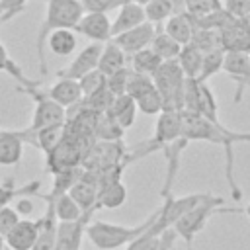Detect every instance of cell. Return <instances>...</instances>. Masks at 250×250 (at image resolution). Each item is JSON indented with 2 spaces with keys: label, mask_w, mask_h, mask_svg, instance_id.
<instances>
[{
  "label": "cell",
  "mask_w": 250,
  "mask_h": 250,
  "mask_svg": "<svg viewBox=\"0 0 250 250\" xmlns=\"http://www.w3.org/2000/svg\"><path fill=\"white\" fill-rule=\"evenodd\" d=\"M131 2H137V0H115L117 8H119V6H123V4H131Z\"/></svg>",
  "instance_id": "cell-46"
},
{
  "label": "cell",
  "mask_w": 250,
  "mask_h": 250,
  "mask_svg": "<svg viewBox=\"0 0 250 250\" xmlns=\"http://www.w3.org/2000/svg\"><path fill=\"white\" fill-rule=\"evenodd\" d=\"M176 61H178L186 78H199L201 64H203V51L201 49H197L193 43H188L182 47Z\"/></svg>",
  "instance_id": "cell-23"
},
{
  "label": "cell",
  "mask_w": 250,
  "mask_h": 250,
  "mask_svg": "<svg viewBox=\"0 0 250 250\" xmlns=\"http://www.w3.org/2000/svg\"><path fill=\"white\" fill-rule=\"evenodd\" d=\"M129 62H131V70H133V72L145 74V76H152L164 61H162L150 47H146V49H143V51L131 55V57H129Z\"/></svg>",
  "instance_id": "cell-26"
},
{
  "label": "cell",
  "mask_w": 250,
  "mask_h": 250,
  "mask_svg": "<svg viewBox=\"0 0 250 250\" xmlns=\"http://www.w3.org/2000/svg\"><path fill=\"white\" fill-rule=\"evenodd\" d=\"M14 209L18 211V215H20V217L27 219V217L33 213V201H31L27 195L18 197V199H16V207H14Z\"/></svg>",
  "instance_id": "cell-42"
},
{
  "label": "cell",
  "mask_w": 250,
  "mask_h": 250,
  "mask_svg": "<svg viewBox=\"0 0 250 250\" xmlns=\"http://www.w3.org/2000/svg\"><path fill=\"white\" fill-rule=\"evenodd\" d=\"M225 12L234 20L250 16V0H225Z\"/></svg>",
  "instance_id": "cell-39"
},
{
  "label": "cell",
  "mask_w": 250,
  "mask_h": 250,
  "mask_svg": "<svg viewBox=\"0 0 250 250\" xmlns=\"http://www.w3.org/2000/svg\"><path fill=\"white\" fill-rule=\"evenodd\" d=\"M223 61H225V49H213L209 53H203V64H201V72H199V82H207L213 74H217L219 70H223Z\"/></svg>",
  "instance_id": "cell-32"
},
{
  "label": "cell",
  "mask_w": 250,
  "mask_h": 250,
  "mask_svg": "<svg viewBox=\"0 0 250 250\" xmlns=\"http://www.w3.org/2000/svg\"><path fill=\"white\" fill-rule=\"evenodd\" d=\"M76 43L78 41H76V35H74L72 29H55L47 37V47L57 57H68L70 53H74Z\"/></svg>",
  "instance_id": "cell-25"
},
{
  "label": "cell",
  "mask_w": 250,
  "mask_h": 250,
  "mask_svg": "<svg viewBox=\"0 0 250 250\" xmlns=\"http://www.w3.org/2000/svg\"><path fill=\"white\" fill-rule=\"evenodd\" d=\"M123 133H125V129L109 113H100L98 115L96 129H94V137L98 141H107V143L121 141L123 139Z\"/></svg>",
  "instance_id": "cell-29"
},
{
  "label": "cell",
  "mask_w": 250,
  "mask_h": 250,
  "mask_svg": "<svg viewBox=\"0 0 250 250\" xmlns=\"http://www.w3.org/2000/svg\"><path fill=\"white\" fill-rule=\"evenodd\" d=\"M164 31L174 39L178 41L182 47L191 43L193 39V33H195V23H193V18L188 14V12H176L172 14L166 23H164Z\"/></svg>",
  "instance_id": "cell-17"
},
{
  "label": "cell",
  "mask_w": 250,
  "mask_h": 250,
  "mask_svg": "<svg viewBox=\"0 0 250 250\" xmlns=\"http://www.w3.org/2000/svg\"><path fill=\"white\" fill-rule=\"evenodd\" d=\"M137 104L135 100L129 96V94H121V96H115L109 109L105 113H109L123 129H129L133 123H135V115H137Z\"/></svg>",
  "instance_id": "cell-20"
},
{
  "label": "cell",
  "mask_w": 250,
  "mask_h": 250,
  "mask_svg": "<svg viewBox=\"0 0 250 250\" xmlns=\"http://www.w3.org/2000/svg\"><path fill=\"white\" fill-rule=\"evenodd\" d=\"M188 250H193V244H188Z\"/></svg>",
  "instance_id": "cell-50"
},
{
  "label": "cell",
  "mask_w": 250,
  "mask_h": 250,
  "mask_svg": "<svg viewBox=\"0 0 250 250\" xmlns=\"http://www.w3.org/2000/svg\"><path fill=\"white\" fill-rule=\"evenodd\" d=\"M92 215H94V211L84 213L78 221L59 223L55 250H78L80 248V242H82V234H86V225L90 223Z\"/></svg>",
  "instance_id": "cell-11"
},
{
  "label": "cell",
  "mask_w": 250,
  "mask_h": 250,
  "mask_svg": "<svg viewBox=\"0 0 250 250\" xmlns=\"http://www.w3.org/2000/svg\"><path fill=\"white\" fill-rule=\"evenodd\" d=\"M184 8L195 20L197 18H205L209 14H215V12L223 10L219 0H184Z\"/></svg>",
  "instance_id": "cell-34"
},
{
  "label": "cell",
  "mask_w": 250,
  "mask_h": 250,
  "mask_svg": "<svg viewBox=\"0 0 250 250\" xmlns=\"http://www.w3.org/2000/svg\"><path fill=\"white\" fill-rule=\"evenodd\" d=\"M150 49L162 59V61H176L180 51H182V45L178 41H174L164 29L162 31H156L154 37H152V43H150Z\"/></svg>",
  "instance_id": "cell-30"
},
{
  "label": "cell",
  "mask_w": 250,
  "mask_h": 250,
  "mask_svg": "<svg viewBox=\"0 0 250 250\" xmlns=\"http://www.w3.org/2000/svg\"><path fill=\"white\" fill-rule=\"evenodd\" d=\"M102 49H104V43H90V45H86V47L72 59V62H70L64 70H59V72H57V76H59V78L80 80L82 76H86L88 72H92V70L98 68Z\"/></svg>",
  "instance_id": "cell-8"
},
{
  "label": "cell",
  "mask_w": 250,
  "mask_h": 250,
  "mask_svg": "<svg viewBox=\"0 0 250 250\" xmlns=\"http://www.w3.org/2000/svg\"><path fill=\"white\" fill-rule=\"evenodd\" d=\"M27 0H0V21H6L25 8Z\"/></svg>",
  "instance_id": "cell-41"
},
{
  "label": "cell",
  "mask_w": 250,
  "mask_h": 250,
  "mask_svg": "<svg viewBox=\"0 0 250 250\" xmlns=\"http://www.w3.org/2000/svg\"><path fill=\"white\" fill-rule=\"evenodd\" d=\"M223 205H225L223 197L205 193V197L195 207H191L182 219H178V223L172 229L178 232L180 238L186 240V244H193L195 236L205 229V225L209 223V219L213 215H219V213H244V209H240V207H223Z\"/></svg>",
  "instance_id": "cell-3"
},
{
  "label": "cell",
  "mask_w": 250,
  "mask_h": 250,
  "mask_svg": "<svg viewBox=\"0 0 250 250\" xmlns=\"http://www.w3.org/2000/svg\"><path fill=\"white\" fill-rule=\"evenodd\" d=\"M143 8H145L146 21H150L152 25L166 21V20L174 14V2H172V0H150V2L145 4Z\"/></svg>",
  "instance_id": "cell-31"
},
{
  "label": "cell",
  "mask_w": 250,
  "mask_h": 250,
  "mask_svg": "<svg viewBox=\"0 0 250 250\" xmlns=\"http://www.w3.org/2000/svg\"><path fill=\"white\" fill-rule=\"evenodd\" d=\"M45 201H51L53 207H55V215H57V221L59 223H72V221H78L84 213L82 209L78 207V203L68 195V193H62L55 199H45Z\"/></svg>",
  "instance_id": "cell-28"
},
{
  "label": "cell",
  "mask_w": 250,
  "mask_h": 250,
  "mask_svg": "<svg viewBox=\"0 0 250 250\" xmlns=\"http://www.w3.org/2000/svg\"><path fill=\"white\" fill-rule=\"evenodd\" d=\"M82 160H84L82 148L72 139H68L64 135V139L47 154V170L51 174H57V172H62L68 168L82 166Z\"/></svg>",
  "instance_id": "cell-6"
},
{
  "label": "cell",
  "mask_w": 250,
  "mask_h": 250,
  "mask_svg": "<svg viewBox=\"0 0 250 250\" xmlns=\"http://www.w3.org/2000/svg\"><path fill=\"white\" fill-rule=\"evenodd\" d=\"M223 70L232 76V80L238 84L234 102L238 104L242 98V90L250 86V53L246 51H225Z\"/></svg>",
  "instance_id": "cell-10"
},
{
  "label": "cell",
  "mask_w": 250,
  "mask_h": 250,
  "mask_svg": "<svg viewBox=\"0 0 250 250\" xmlns=\"http://www.w3.org/2000/svg\"><path fill=\"white\" fill-rule=\"evenodd\" d=\"M39 188H41V182L35 180V182H29L21 188H16L14 186V178H10L8 182L0 184V209L10 205L14 199L18 197H23V195H39Z\"/></svg>",
  "instance_id": "cell-27"
},
{
  "label": "cell",
  "mask_w": 250,
  "mask_h": 250,
  "mask_svg": "<svg viewBox=\"0 0 250 250\" xmlns=\"http://www.w3.org/2000/svg\"><path fill=\"white\" fill-rule=\"evenodd\" d=\"M74 31L88 37L92 43H107L111 41V21L107 14H84L74 27Z\"/></svg>",
  "instance_id": "cell-12"
},
{
  "label": "cell",
  "mask_w": 250,
  "mask_h": 250,
  "mask_svg": "<svg viewBox=\"0 0 250 250\" xmlns=\"http://www.w3.org/2000/svg\"><path fill=\"white\" fill-rule=\"evenodd\" d=\"M8 62H10V57H8V53H6V47H4L2 41H0V70H6Z\"/></svg>",
  "instance_id": "cell-44"
},
{
  "label": "cell",
  "mask_w": 250,
  "mask_h": 250,
  "mask_svg": "<svg viewBox=\"0 0 250 250\" xmlns=\"http://www.w3.org/2000/svg\"><path fill=\"white\" fill-rule=\"evenodd\" d=\"M25 131H27V143H31L33 146L41 148L45 152V156L64 139V125L47 127V129H39V131H31L27 127Z\"/></svg>",
  "instance_id": "cell-21"
},
{
  "label": "cell",
  "mask_w": 250,
  "mask_h": 250,
  "mask_svg": "<svg viewBox=\"0 0 250 250\" xmlns=\"http://www.w3.org/2000/svg\"><path fill=\"white\" fill-rule=\"evenodd\" d=\"M39 236V219H20V223L4 236L6 248L10 250H31Z\"/></svg>",
  "instance_id": "cell-13"
},
{
  "label": "cell",
  "mask_w": 250,
  "mask_h": 250,
  "mask_svg": "<svg viewBox=\"0 0 250 250\" xmlns=\"http://www.w3.org/2000/svg\"><path fill=\"white\" fill-rule=\"evenodd\" d=\"M20 215H18V211L14 209V207H10V205H6V207H2L0 209V234L2 236H6L18 223H20Z\"/></svg>",
  "instance_id": "cell-38"
},
{
  "label": "cell",
  "mask_w": 250,
  "mask_h": 250,
  "mask_svg": "<svg viewBox=\"0 0 250 250\" xmlns=\"http://www.w3.org/2000/svg\"><path fill=\"white\" fill-rule=\"evenodd\" d=\"M238 141H250V131H246V133H236V143Z\"/></svg>",
  "instance_id": "cell-45"
},
{
  "label": "cell",
  "mask_w": 250,
  "mask_h": 250,
  "mask_svg": "<svg viewBox=\"0 0 250 250\" xmlns=\"http://www.w3.org/2000/svg\"><path fill=\"white\" fill-rule=\"evenodd\" d=\"M154 33H156L154 25H152L150 21H145V23H141V25L129 29V31H123V33L111 37V41H113L127 57H131V55H135V53H139V51L150 47Z\"/></svg>",
  "instance_id": "cell-9"
},
{
  "label": "cell",
  "mask_w": 250,
  "mask_h": 250,
  "mask_svg": "<svg viewBox=\"0 0 250 250\" xmlns=\"http://www.w3.org/2000/svg\"><path fill=\"white\" fill-rule=\"evenodd\" d=\"M23 131H0V166L18 164L23 154Z\"/></svg>",
  "instance_id": "cell-14"
},
{
  "label": "cell",
  "mask_w": 250,
  "mask_h": 250,
  "mask_svg": "<svg viewBox=\"0 0 250 250\" xmlns=\"http://www.w3.org/2000/svg\"><path fill=\"white\" fill-rule=\"evenodd\" d=\"M156 215H158V207L143 223H139L135 227L113 225V223H105V221L96 219V221H90L86 225V236L98 250H117V248L129 246L135 238H139L143 232H146L152 227Z\"/></svg>",
  "instance_id": "cell-2"
},
{
  "label": "cell",
  "mask_w": 250,
  "mask_h": 250,
  "mask_svg": "<svg viewBox=\"0 0 250 250\" xmlns=\"http://www.w3.org/2000/svg\"><path fill=\"white\" fill-rule=\"evenodd\" d=\"M25 92L35 102V109H33V117H31V125H29L31 131H39V129L57 127V125L66 123V109L62 105H59L47 94L37 92V88H25Z\"/></svg>",
  "instance_id": "cell-5"
},
{
  "label": "cell",
  "mask_w": 250,
  "mask_h": 250,
  "mask_svg": "<svg viewBox=\"0 0 250 250\" xmlns=\"http://www.w3.org/2000/svg\"><path fill=\"white\" fill-rule=\"evenodd\" d=\"M176 238H178V232H176L174 229L164 230V232H162V236H160V246H158V250H172V246H174Z\"/></svg>",
  "instance_id": "cell-43"
},
{
  "label": "cell",
  "mask_w": 250,
  "mask_h": 250,
  "mask_svg": "<svg viewBox=\"0 0 250 250\" xmlns=\"http://www.w3.org/2000/svg\"><path fill=\"white\" fill-rule=\"evenodd\" d=\"M0 250H6V240H4L2 234H0Z\"/></svg>",
  "instance_id": "cell-47"
},
{
  "label": "cell",
  "mask_w": 250,
  "mask_h": 250,
  "mask_svg": "<svg viewBox=\"0 0 250 250\" xmlns=\"http://www.w3.org/2000/svg\"><path fill=\"white\" fill-rule=\"evenodd\" d=\"M127 199V188L121 180L104 184L98 193V209H117Z\"/></svg>",
  "instance_id": "cell-22"
},
{
  "label": "cell",
  "mask_w": 250,
  "mask_h": 250,
  "mask_svg": "<svg viewBox=\"0 0 250 250\" xmlns=\"http://www.w3.org/2000/svg\"><path fill=\"white\" fill-rule=\"evenodd\" d=\"M84 14H107L109 10L117 8L115 0H80Z\"/></svg>",
  "instance_id": "cell-40"
},
{
  "label": "cell",
  "mask_w": 250,
  "mask_h": 250,
  "mask_svg": "<svg viewBox=\"0 0 250 250\" xmlns=\"http://www.w3.org/2000/svg\"><path fill=\"white\" fill-rule=\"evenodd\" d=\"M51 100H55L59 105H62L64 109L76 105L78 102H82V90L78 80H70V78H59L47 92H45Z\"/></svg>",
  "instance_id": "cell-16"
},
{
  "label": "cell",
  "mask_w": 250,
  "mask_h": 250,
  "mask_svg": "<svg viewBox=\"0 0 250 250\" xmlns=\"http://www.w3.org/2000/svg\"><path fill=\"white\" fill-rule=\"evenodd\" d=\"M244 215L250 219V201H248V203H246V207H244Z\"/></svg>",
  "instance_id": "cell-48"
},
{
  "label": "cell",
  "mask_w": 250,
  "mask_h": 250,
  "mask_svg": "<svg viewBox=\"0 0 250 250\" xmlns=\"http://www.w3.org/2000/svg\"><path fill=\"white\" fill-rule=\"evenodd\" d=\"M150 0H137V4H141V6H145V4H148Z\"/></svg>",
  "instance_id": "cell-49"
},
{
  "label": "cell",
  "mask_w": 250,
  "mask_h": 250,
  "mask_svg": "<svg viewBox=\"0 0 250 250\" xmlns=\"http://www.w3.org/2000/svg\"><path fill=\"white\" fill-rule=\"evenodd\" d=\"M82 172H84V166H76V168H68V170H62V172L53 174L55 180H53L51 191H49L47 195H41V193H39V197H43V199H55V197H59V195H62V193H68L70 188L80 180Z\"/></svg>",
  "instance_id": "cell-24"
},
{
  "label": "cell",
  "mask_w": 250,
  "mask_h": 250,
  "mask_svg": "<svg viewBox=\"0 0 250 250\" xmlns=\"http://www.w3.org/2000/svg\"><path fill=\"white\" fill-rule=\"evenodd\" d=\"M162 236V234H160ZM160 236L158 234H152L150 230L143 232L139 238H135L125 250H158L160 246Z\"/></svg>",
  "instance_id": "cell-37"
},
{
  "label": "cell",
  "mask_w": 250,
  "mask_h": 250,
  "mask_svg": "<svg viewBox=\"0 0 250 250\" xmlns=\"http://www.w3.org/2000/svg\"><path fill=\"white\" fill-rule=\"evenodd\" d=\"M154 86L162 96V111H182L184 109V88L186 76L178 61H164L152 74Z\"/></svg>",
  "instance_id": "cell-4"
},
{
  "label": "cell",
  "mask_w": 250,
  "mask_h": 250,
  "mask_svg": "<svg viewBox=\"0 0 250 250\" xmlns=\"http://www.w3.org/2000/svg\"><path fill=\"white\" fill-rule=\"evenodd\" d=\"M125 66H127V55L113 41L104 43V49H102V55H100V62H98V70L107 78V76L119 72Z\"/></svg>",
  "instance_id": "cell-19"
},
{
  "label": "cell",
  "mask_w": 250,
  "mask_h": 250,
  "mask_svg": "<svg viewBox=\"0 0 250 250\" xmlns=\"http://www.w3.org/2000/svg\"><path fill=\"white\" fill-rule=\"evenodd\" d=\"M129 76H131V68H121L119 72L111 74L105 78V86L107 90L113 94V96H121L127 92V82H129Z\"/></svg>",
  "instance_id": "cell-36"
},
{
  "label": "cell",
  "mask_w": 250,
  "mask_h": 250,
  "mask_svg": "<svg viewBox=\"0 0 250 250\" xmlns=\"http://www.w3.org/2000/svg\"><path fill=\"white\" fill-rule=\"evenodd\" d=\"M82 16H84V8H82L80 0H47L45 20H43V23L39 27L37 41H35L41 74H47V64H45L47 37L55 29H72L74 31V27L78 25Z\"/></svg>",
  "instance_id": "cell-1"
},
{
  "label": "cell",
  "mask_w": 250,
  "mask_h": 250,
  "mask_svg": "<svg viewBox=\"0 0 250 250\" xmlns=\"http://www.w3.org/2000/svg\"><path fill=\"white\" fill-rule=\"evenodd\" d=\"M145 21H146V16H145V8L141 4H137V2L123 4V6H119L115 20L111 21V37H115L123 31H129Z\"/></svg>",
  "instance_id": "cell-15"
},
{
  "label": "cell",
  "mask_w": 250,
  "mask_h": 250,
  "mask_svg": "<svg viewBox=\"0 0 250 250\" xmlns=\"http://www.w3.org/2000/svg\"><path fill=\"white\" fill-rule=\"evenodd\" d=\"M78 84H80L82 96L86 98V96H92L94 92H98L100 88H104V86H105V76L96 68V70L88 72L86 76H82V78L78 80Z\"/></svg>",
  "instance_id": "cell-35"
},
{
  "label": "cell",
  "mask_w": 250,
  "mask_h": 250,
  "mask_svg": "<svg viewBox=\"0 0 250 250\" xmlns=\"http://www.w3.org/2000/svg\"><path fill=\"white\" fill-rule=\"evenodd\" d=\"M98 193H100V178L94 170H86L82 172L80 180L70 188L68 195L78 203V207L82 209V213H90V211H98Z\"/></svg>",
  "instance_id": "cell-7"
},
{
  "label": "cell",
  "mask_w": 250,
  "mask_h": 250,
  "mask_svg": "<svg viewBox=\"0 0 250 250\" xmlns=\"http://www.w3.org/2000/svg\"><path fill=\"white\" fill-rule=\"evenodd\" d=\"M135 104H137V109H139L141 113H145V115H158V113L164 109V105H162V96H160V92L156 90V86H154L152 90H148L146 94H143L139 100H135Z\"/></svg>",
  "instance_id": "cell-33"
},
{
  "label": "cell",
  "mask_w": 250,
  "mask_h": 250,
  "mask_svg": "<svg viewBox=\"0 0 250 250\" xmlns=\"http://www.w3.org/2000/svg\"><path fill=\"white\" fill-rule=\"evenodd\" d=\"M57 227H59V221L55 215V207L51 201H47V211L39 219V236H37L35 246L31 250H55Z\"/></svg>",
  "instance_id": "cell-18"
}]
</instances>
